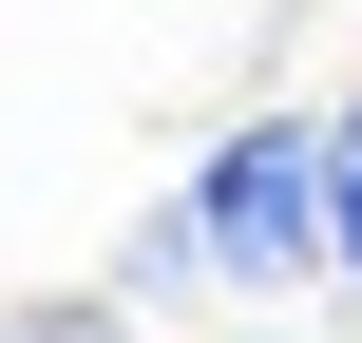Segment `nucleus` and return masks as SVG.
<instances>
[{"label": "nucleus", "instance_id": "nucleus-1", "mask_svg": "<svg viewBox=\"0 0 362 343\" xmlns=\"http://www.w3.org/2000/svg\"><path fill=\"white\" fill-rule=\"evenodd\" d=\"M191 229H210L229 306H286L305 267H344V229H325V134H305V115L210 134V153H191Z\"/></svg>", "mask_w": 362, "mask_h": 343}, {"label": "nucleus", "instance_id": "nucleus-2", "mask_svg": "<svg viewBox=\"0 0 362 343\" xmlns=\"http://www.w3.org/2000/svg\"><path fill=\"white\" fill-rule=\"evenodd\" d=\"M0 343H134V286H38V306H0Z\"/></svg>", "mask_w": 362, "mask_h": 343}, {"label": "nucleus", "instance_id": "nucleus-3", "mask_svg": "<svg viewBox=\"0 0 362 343\" xmlns=\"http://www.w3.org/2000/svg\"><path fill=\"white\" fill-rule=\"evenodd\" d=\"M325 229H344V286H362V115H325Z\"/></svg>", "mask_w": 362, "mask_h": 343}, {"label": "nucleus", "instance_id": "nucleus-4", "mask_svg": "<svg viewBox=\"0 0 362 343\" xmlns=\"http://www.w3.org/2000/svg\"><path fill=\"white\" fill-rule=\"evenodd\" d=\"M229 343H286V325H229Z\"/></svg>", "mask_w": 362, "mask_h": 343}]
</instances>
